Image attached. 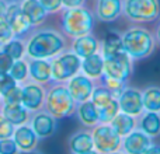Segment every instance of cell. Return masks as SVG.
Returning a JSON list of instances; mask_svg holds the SVG:
<instances>
[{
	"instance_id": "bcb514c9",
	"label": "cell",
	"mask_w": 160,
	"mask_h": 154,
	"mask_svg": "<svg viewBox=\"0 0 160 154\" xmlns=\"http://www.w3.org/2000/svg\"><path fill=\"white\" fill-rule=\"evenodd\" d=\"M25 154H31V153H25Z\"/></svg>"
},
{
	"instance_id": "cb8c5ba5",
	"label": "cell",
	"mask_w": 160,
	"mask_h": 154,
	"mask_svg": "<svg viewBox=\"0 0 160 154\" xmlns=\"http://www.w3.org/2000/svg\"><path fill=\"white\" fill-rule=\"evenodd\" d=\"M119 109H121V108H119V102L117 101V99H112L110 104H107V105H104V107L97 109L98 121L104 122V123H108V122H111L117 115H118Z\"/></svg>"
},
{
	"instance_id": "ab89813d",
	"label": "cell",
	"mask_w": 160,
	"mask_h": 154,
	"mask_svg": "<svg viewBox=\"0 0 160 154\" xmlns=\"http://www.w3.org/2000/svg\"><path fill=\"white\" fill-rule=\"evenodd\" d=\"M143 154H160V146L159 144H152Z\"/></svg>"
},
{
	"instance_id": "836d02e7",
	"label": "cell",
	"mask_w": 160,
	"mask_h": 154,
	"mask_svg": "<svg viewBox=\"0 0 160 154\" xmlns=\"http://www.w3.org/2000/svg\"><path fill=\"white\" fill-rule=\"evenodd\" d=\"M11 31L13 30H11L7 18H6V17H2V18H0V44L4 42V41H7V39L10 38Z\"/></svg>"
},
{
	"instance_id": "ffe728a7",
	"label": "cell",
	"mask_w": 160,
	"mask_h": 154,
	"mask_svg": "<svg viewBox=\"0 0 160 154\" xmlns=\"http://www.w3.org/2000/svg\"><path fill=\"white\" fill-rule=\"evenodd\" d=\"M25 16L28 17L31 22H39L45 16V8L42 7V4L37 0H28L22 7Z\"/></svg>"
},
{
	"instance_id": "7bdbcfd3",
	"label": "cell",
	"mask_w": 160,
	"mask_h": 154,
	"mask_svg": "<svg viewBox=\"0 0 160 154\" xmlns=\"http://www.w3.org/2000/svg\"><path fill=\"white\" fill-rule=\"evenodd\" d=\"M80 154H97L96 152H93V150H90V152H86V153H80Z\"/></svg>"
},
{
	"instance_id": "30bf717a",
	"label": "cell",
	"mask_w": 160,
	"mask_h": 154,
	"mask_svg": "<svg viewBox=\"0 0 160 154\" xmlns=\"http://www.w3.org/2000/svg\"><path fill=\"white\" fill-rule=\"evenodd\" d=\"M80 66V60L78 56L75 55H65L59 58L58 60L53 63L52 67V75L56 79H68V77L73 76L78 72Z\"/></svg>"
},
{
	"instance_id": "9a60e30c",
	"label": "cell",
	"mask_w": 160,
	"mask_h": 154,
	"mask_svg": "<svg viewBox=\"0 0 160 154\" xmlns=\"http://www.w3.org/2000/svg\"><path fill=\"white\" fill-rule=\"evenodd\" d=\"M121 10L119 0H100L98 4V16L104 21H111L117 18Z\"/></svg>"
},
{
	"instance_id": "1f68e13d",
	"label": "cell",
	"mask_w": 160,
	"mask_h": 154,
	"mask_svg": "<svg viewBox=\"0 0 160 154\" xmlns=\"http://www.w3.org/2000/svg\"><path fill=\"white\" fill-rule=\"evenodd\" d=\"M4 99L7 104H20L22 101V90H20L17 87L11 88L4 95Z\"/></svg>"
},
{
	"instance_id": "6da1fadb",
	"label": "cell",
	"mask_w": 160,
	"mask_h": 154,
	"mask_svg": "<svg viewBox=\"0 0 160 154\" xmlns=\"http://www.w3.org/2000/svg\"><path fill=\"white\" fill-rule=\"evenodd\" d=\"M124 51L129 56L141 59L148 56L153 49V39L148 31L145 30H131L122 38Z\"/></svg>"
},
{
	"instance_id": "9c48e42d",
	"label": "cell",
	"mask_w": 160,
	"mask_h": 154,
	"mask_svg": "<svg viewBox=\"0 0 160 154\" xmlns=\"http://www.w3.org/2000/svg\"><path fill=\"white\" fill-rule=\"evenodd\" d=\"M152 146V139L143 130H132L124 139V150L127 154H143Z\"/></svg>"
},
{
	"instance_id": "d6a6232c",
	"label": "cell",
	"mask_w": 160,
	"mask_h": 154,
	"mask_svg": "<svg viewBox=\"0 0 160 154\" xmlns=\"http://www.w3.org/2000/svg\"><path fill=\"white\" fill-rule=\"evenodd\" d=\"M17 143L10 139H3L0 140V154H16Z\"/></svg>"
},
{
	"instance_id": "e0dca14e",
	"label": "cell",
	"mask_w": 160,
	"mask_h": 154,
	"mask_svg": "<svg viewBox=\"0 0 160 154\" xmlns=\"http://www.w3.org/2000/svg\"><path fill=\"white\" fill-rule=\"evenodd\" d=\"M124 51V45H122V38L115 32H110L105 36L104 41V55L105 58L114 56L117 53Z\"/></svg>"
},
{
	"instance_id": "8d00e7d4",
	"label": "cell",
	"mask_w": 160,
	"mask_h": 154,
	"mask_svg": "<svg viewBox=\"0 0 160 154\" xmlns=\"http://www.w3.org/2000/svg\"><path fill=\"white\" fill-rule=\"evenodd\" d=\"M25 73H27V67L22 62H17L16 65H13L11 67V76L16 80H21L25 77Z\"/></svg>"
},
{
	"instance_id": "60d3db41",
	"label": "cell",
	"mask_w": 160,
	"mask_h": 154,
	"mask_svg": "<svg viewBox=\"0 0 160 154\" xmlns=\"http://www.w3.org/2000/svg\"><path fill=\"white\" fill-rule=\"evenodd\" d=\"M62 2L66 6H69V7H75V6H79L83 0H62Z\"/></svg>"
},
{
	"instance_id": "7402d4cb",
	"label": "cell",
	"mask_w": 160,
	"mask_h": 154,
	"mask_svg": "<svg viewBox=\"0 0 160 154\" xmlns=\"http://www.w3.org/2000/svg\"><path fill=\"white\" fill-rule=\"evenodd\" d=\"M83 69L84 72L87 73L88 76H93V77H97L101 75L102 69H104V60L100 58L98 55H90L84 59L83 62Z\"/></svg>"
},
{
	"instance_id": "52a82bcc",
	"label": "cell",
	"mask_w": 160,
	"mask_h": 154,
	"mask_svg": "<svg viewBox=\"0 0 160 154\" xmlns=\"http://www.w3.org/2000/svg\"><path fill=\"white\" fill-rule=\"evenodd\" d=\"M48 108L51 113L58 118L66 116L73 108V97L66 88H55L48 98Z\"/></svg>"
},
{
	"instance_id": "f546056e",
	"label": "cell",
	"mask_w": 160,
	"mask_h": 154,
	"mask_svg": "<svg viewBox=\"0 0 160 154\" xmlns=\"http://www.w3.org/2000/svg\"><path fill=\"white\" fill-rule=\"evenodd\" d=\"M14 80H16V79H14L13 76H8L7 73L0 75V93H2L3 95H6V94H7L11 88L16 87Z\"/></svg>"
},
{
	"instance_id": "5bb4252c",
	"label": "cell",
	"mask_w": 160,
	"mask_h": 154,
	"mask_svg": "<svg viewBox=\"0 0 160 154\" xmlns=\"http://www.w3.org/2000/svg\"><path fill=\"white\" fill-rule=\"evenodd\" d=\"M141 130H143L150 137H156L160 135V115L159 112L148 111L141 119Z\"/></svg>"
},
{
	"instance_id": "f1b7e54d",
	"label": "cell",
	"mask_w": 160,
	"mask_h": 154,
	"mask_svg": "<svg viewBox=\"0 0 160 154\" xmlns=\"http://www.w3.org/2000/svg\"><path fill=\"white\" fill-rule=\"evenodd\" d=\"M112 99V93L110 90H105V88H97L93 93V104L96 105L97 109L110 104Z\"/></svg>"
},
{
	"instance_id": "d6986e66",
	"label": "cell",
	"mask_w": 160,
	"mask_h": 154,
	"mask_svg": "<svg viewBox=\"0 0 160 154\" xmlns=\"http://www.w3.org/2000/svg\"><path fill=\"white\" fill-rule=\"evenodd\" d=\"M93 137L88 133H79L72 139V143H70V147L76 154L90 152V150H93Z\"/></svg>"
},
{
	"instance_id": "44dd1931",
	"label": "cell",
	"mask_w": 160,
	"mask_h": 154,
	"mask_svg": "<svg viewBox=\"0 0 160 154\" xmlns=\"http://www.w3.org/2000/svg\"><path fill=\"white\" fill-rule=\"evenodd\" d=\"M97 49V42L91 36H82L75 42V51L79 56L87 58V56L93 55Z\"/></svg>"
},
{
	"instance_id": "4316f807",
	"label": "cell",
	"mask_w": 160,
	"mask_h": 154,
	"mask_svg": "<svg viewBox=\"0 0 160 154\" xmlns=\"http://www.w3.org/2000/svg\"><path fill=\"white\" fill-rule=\"evenodd\" d=\"M34 129L39 136H48L53 130V121L47 115H38L34 121Z\"/></svg>"
},
{
	"instance_id": "ba28073f",
	"label": "cell",
	"mask_w": 160,
	"mask_h": 154,
	"mask_svg": "<svg viewBox=\"0 0 160 154\" xmlns=\"http://www.w3.org/2000/svg\"><path fill=\"white\" fill-rule=\"evenodd\" d=\"M119 108H121L122 112L128 113L131 116H136L139 113H142L143 111V98H142V94L136 90L132 88H128L124 90L119 94Z\"/></svg>"
},
{
	"instance_id": "8992f818",
	"label": "cell",
	"mask_w": 160,
	"mask_h": 154,
	"mask_svg": "<svg viewBox=\"0 0 160 154\" xmlns=\"http://www.w3.org/2000/svg\"><path fill=\"white\" fill-rule=\"evenodd\" d=\"M63 24L66 31L72 35H84L86 32L90 31L93 20H91L90 13H87L86 10L76 8V10H72L65 14Z\"/></svg>"
},
{
	"instance_id": "74e56055",
	"label": "cell",
	"mask_w": 160,
	"mask_h": 154,
	"mask_svg": "<svg viewBox=\"0 0 160 154\" xmlns=\"http://www.w3.org/2000/svg\"><path fill=\"white\" fill-rule=\"evenodd\" d=\"M107 85L110 88V91L112 94H121L122 93V87H124V81L117 79H111V77H107Z\"/></svg>"
},
{
	"instance_id": "2e32d148",
	"label": "cell",
	"mask_w": 160,
	"mask_h": 154,
	"mask_svg": "<svg viewBox=\"0 0 160 154\" xmlns=\"http://www.w3.org/2000/svg\"><path fill=\"white\" fill-rule=\"evenodd\" d=\"M42 101V91L37 85H28L22 90V104L30 109H37Z\"/></svg>"
},
{
	"instance_id": "d590c367",
	"label": "cell",
	"mask_w": 160,
	"mask_h": 154,
	"mask_svg": "<svg viewBox=\"0 0 160 154\" xmlns=\"http://www.w3.org/2000/svg\"><path fill=\"white\" fill-rule=\"evenodd\" d=\"M4 52L8 53L13 59H18L20 56L22 55V45L20 44V42H10V44L6 46Z\"/></svg>"
},
{
	"instance_id": "ac0fdd59",
	"label": "cell",
	"mask_w": 160,
	"mask_h": 154,
	"mask_svg": "<svg viewBox=\"0 0 160 154\" xmlns=\"http://www.w3.org/2000/svg\"><path fill=\"white\" fill-rule=\"evenodd\" d=\"M143 107L146 111L150 112H160V90L159 88H148L143 94Z\"/></svg>"
},
{
	"instance_id": "83f0119b",
	"label": "cell",
	"mask_w": 160,
	"mask_h": 154,
	"mask_svg": "<svg viewBox=\"0 0 160 154\" xmlns=\"http://www.w3.org/2000/svg\"><path fill=\"white\" fill-rule=\"evenodd\" d=\"M31 75H32L34 79L39 80V81L48 80V77L51 76L49 65H48L47 62H42V60L32 62V65H31Z\"/></svg>"
},
{
	"instance_id": "7a4b0ae2",
	"label": "cell",
	"mask_w": 160,
	"mask_h": 154,
	"mask_svg": "<svg viewBox=\"0 0 160 154\" xmlns=\"http://www.w3.org/2000/svg\"><path fill=\"white\" fill-rule=\"evenodd\" d=\"M125 11L135 21H152L159 14L158 0H128Z\"/></svg>"
},
{
	"instance_id": "ee69618b",
	"label": "cell",
	"mask_w": 160,
	"mask_h": 154,
	"mask_svg": "<svg viewBox=\"0 0 160 154\" xmlns=\"http://www.w3.org/2000/svg\"><path fill=\"white\" fill-rule=\"evenodd\" d=\"M158 36H159V39H160V25H159V28H158Z\"/></svg>"
},
{
	"instance_id": "f6af8a7d",
	"label": "cell",
	"mask_w": 160,
	"mask_h": 154,
	"mask_svg": "<svg viewBox=\"0 0 160 154\" xmlns=\"http://www.w3.org/2000/svg\"><path fill=\"white\" fill-rule=\"evenodd\" d=\"M110 154H122V153H117V152H114V153H110Z\"/></svg>"
},
{
	"instance_id": "277c9868",
	"label": "cell",
	"mask_w": 160,
	"mask_h": 154,
	"mask_svg": "<svg viewBox=\"0 0 160 154\" xmlns=\"http://www.w3.org/2000/svg\"><path fill=\"white\" fill-rule=\"evenodd\" d=\"M93 142L98 152L110 154L119 149V146H121V136L114 130L112 126L102 125V126L97 128L94 130Z\"/></svg>"
},
{
	"instance_id": "3957f363",
	"label": "cell",
	"mask_w": 160,
	"mask_h": 154,
	"mask_svg": "<svg viewBox=\"0 0 160 154\" xmlns=\"http://www.w3.org/2000/svg\"><path fill=\"white\" fill-rule=\"evenodd\" d=\"M62 48V39L55 34H39L31 41L30 44V53L35 58H45L56 53Z\"/></svg>"
},
{
	"instance_id": "8fae6325",
	"label": "cell",
	"mask_w": 160,
	"mask_h": 154,
	"mask_svg": "<svg viewBox=\"0 0 160 154\" xmlns=\"http://www.w3.org/2000/svg\"><path fill=\"white\" fill-rule=\"evenodd\" d=\"M6 18H7L11 30L16 31V32H25L31 22L28 20V17L25 16L24 10H21L18 6H11L7 11V17Z\"/></svg>"
},
{
	"instance_id": "4fadbf2b",
	"label": "cell",
	"mask_w": 160,
	"mask_h": 154,
	"mask_svg": "<svg viewBox=\"0 0 160 154\" xmlns=\"http://www.w3.org/2000/svg\"><path fill=\"white\" fill-rule=\"evenodd\" d=\"M111 126L114 128V130H115L121 137H125V136L129 135V133L135 129V119H133V116L122 112V113H118V115L111 121Z\"/></svg>"
},
{
	"instance_id": "b9f144b4",
	"label": "cell",
	"mask_w": 160,
	"mask_h": 154,
	"mask_svg": "<svg viewBox=\"0 0 160 154\" xmlns=\"http://www.w3.org/2000/svg\"><path fill=\"white\" fill-rule=\"evenodd\" d=\"M4 14H6V7H4V3H3V2H0V18H2V17H4Z\"/></svg>"
},
{
	"instance_id": "d4e9b609",
	"label": "cell",
	"mask_w": 160,
	"mask_h": 154,
	"mask_svg": "<svg viewBox=\"0 0 160 154\" xmlns=\"http://www.w3.org/2000/svg\"><path fill=\"white\" fill-rule=\"evenodd\" d=\"M4 116L14 125H18L27 119V112L18 104H7L4 108Z\"/></svg>"
},
{
	"instance_id": "f35d334b",
	"label": "cell",
	"mask_w": 160,
	"mask_h": 154,
	"mask_svg": "<svg viewBox=\"0 0 160 154\" xmlns=\"http://www.w3.org/2000/svg\"><path fill=\"white\" fill-rule=\"evenodd\" d=\"M39 3H41L42 7L47 8V10H56V8L61 6L62 0H41Z\"/></svg>"
},
{
	"instance_id": "7c38bea8",
	"label": "cell",
	"mask_w": 160,
	"mask_h": 154,
	"mask_svg": "<svg viewBox=\"0 0 160 154\" xmlns=\"http://www.w3.org/2000/svg\"><path fill=\"white\" fill-rule=\"evenodd\" d=\"M69 91L75 99H78V101H86V99L91 95L93 85H91V81L88 79H86V77H83V76H79V77H75V79L70 81Z\"/></svg>"
},
{
	"instance_id": "e575fe53",
	"label": "cell",
	"mask_w": 160,
	"mask_h": 154,
	"mask_svg": "<svg viewBox=\"0 0 160 154\" xmlns=\"http://www.w3.org/2000/svg\"><path fill=\"white\" fill-rule=\"evenodd\" d=\"M13 67V58L8 53H0V75H4Z\"/></svg>"
},
{
	"instance_id": "603a6c76",
	"label": "cell",
	"mask_w": 160,
	"mask_h": 154,
	"mask_svg": "<svg viewBox=\"0 0 160 154\" xmlns=\"http://www.w3.org/2000/svg\"><path fill=\"white\" fill-rule=\"evenodd\" d=\"M16 143L21 149H31L35 144V133L30 128H20L16 132Z\"/></svg>"
},
{
	"instance_id": "484cf974",
	"label": "cell",
	"mask_w": 160,
	"mask_h": 154,
	"mask_svg": "<svg viewBox=\"0 0 160 154\" xmlns=\"http://www.w3.org/2000/svg\"><path fill=\"white\" fill-rule=\"evenodd\" d=\"M80 118L86 125H94L98 121V113H97V108L93 102H84L80 105Z\"/></svg>"
},
{
	"instance_id": "4dcf8cb0",
	"label": "cell",
	"mask_w": 160,
	"mask_h": 154,
	"mask_svg": "<svg viewBox=\"0 0 160 154\" xmlns=\"http://www.w3.org/2000/svg\"><path fill=\"white\" fill-rule=\"evenodd\" d=\"M11 122L6 116H0V139H7L13 133V126Z\"/></svg>"
},
{
	"instance_id": "5b68a950",
	"label": "cell",
	"mask_w": 160,
	"mask_h": 154,
	"mask_svg": "<svg viewBox=\"0 0 160 154\" xmlns=\"http://www.w3.org/2000/svg\"><path fill=\"white\" fill-rule=\"evenodd\" d=\"M104 70L107 73V77L125 81L131 75V62L128 58V53L122 51L114 56L105 58Z\"/></svg>"
}]
</instances>
